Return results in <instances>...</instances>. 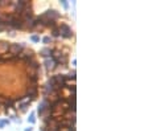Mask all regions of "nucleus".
Instances as JSON below:
<instances>
[{
  "mask_svg": "<svg viewBox=\"0 0 148 131\" xmlns=\"http://www.w3.org/2000/svg\"><path fill=\"white\" fill-rule=\"evenodd\" d=\"M45 131H58V130H45Z\"/></svg>",
  "mask_w": 148,
  "mask_h": 131,
  "instance_id": "15",
  "label": "nucleus"
},
{
  "mask_svg": "<svg viewBox=\"0 0 148 131\" xmlns=\"http://www.w3.org/2000/svg\"><path fill=\"white\" fill-rule=\"evenodd\" d=\"M52 36H53V37H58V36H60V29H58V27H56V28L52 29Z\"/></svg>",
  "mask_w": 148,
  "mask_h": 131,
  "instance_id": "7",
  "label": "nucleus"
},
{
  "mask_svg": "<svg viewBox=\"0 0 148 131\" xmlns=\"http://www.w3.org/2000/svg\"><path fill=\"white\" fill-rule=\"evenodd\" d=\"M17 57H18V58H21V60H24V61H27V62H31L32 60H34L33 50H32V49H27V48H25V49L23 50V52L18 54Z\"/></svg>",
  "mask_w": 148,
  "mask_h": 131,
  "instance_id": "2",
  "label": "nucleus"
},
{
  "mask_svg": "<svg viewBox=\"0 0 148 131\" xmlns=\"http://www.w3.org/2000/svg\"><path fill=\"white\" fill-rule=\"evenodd\" d=\"M58 29H60V36H61V37H64V38L73 37V31H71V28L68 24H61L58 27Z\"/></svg>",
  "mask_w": 148,
  "mask_h": 131,
  "instance_id": "1",
  "label": "nucleus"
},
{
  "mask_svg": "<svg viewBox=\"0 0 148 131\" xmlns=\"http://www.w3.org/2000/svg\"><path fill=\"white\" fill-rule=\"evenodd\" d=\"M44 43H45V44H49L50 43V41H52V37H49V36H46V37H44Z\"/></svg>",
  "mask_w": 148,
  "mask_h": 131,
  "instance_id": "10",
  "label": "nucleus"
},
{
  "mask_svg": "<svg viewBox=\"0 0 148 131\" xmlns=\"http://www.w3.org/2000/svg\"><path fill=\"white\" fill-rule=\"evenodd\" d=\"M32 41H34V43H38V41H40V37H38L37 34H34V36H32Z\"/></svg>",
  "mask_w": 148,
  "mask_h": 131,
  "instance_id": "11",
  "label": "nucleus"
},
{
  "mask_svg": "<svg viewBox=\"0 0 148 131\" xmlns=\"http://www.w3.org/2000/svg\"><path fill=\"white\" fill-rule=\"evenodd\" d=\"M8 50H9V43L0 41V56H1V54H5Z\"/></svg>",
  "mask_w": 148,
  "mask_h": 131,
  "instance_id": "6",
  "label": "nucleus"
},
{
  "mask_svg": "<svg viewBox=\"0 0 148 131\" xmlns=\"http://www.w3.org/2000/svg\"><path fill=\"white\" fill-rule=\"evenodd\" d=\"M61 3H62V5H64V8H65V10H68V8H69V4H68V1H66V0H62Z\"/></svg>",
  "mask_w": 148,
  "mask_h": 131,
  "instance_id": "12",
  "label": "nucleus"
},
{
  "mask_svg": "<svg viewBox=\"0 0 148 131\" xmlns=\"http://www.w3.org/2000/svg\"><path fill=\"white\" fill-rule=\"evenodd\" d=\"M44 65H45L46 70H54V69L57 68V64H56V61L53 60V57L44 60Z\"/></svg>",
  "mask_w": 148,
  "mask_h": 131,
  "instance_id": "4",
  "label": "nucleus"
},
{
  "mask_svg": "<svg viewBox=\"0 0 148 131\" xmlns=\"http://www.w3.org/2000/svg\"><path fill=\"white\" fill-rule=\"evenodd\" d=\"M4 29H7V28H5V27H4V25H0V32H3V31H4Z\"/></svg>",
  "mask_w": 148,
  "mask_h": 131,
  "instance_id": "13",
  "label": "nucleus"
},
{
  "mask_svg": "<svg viewBox=\"0 0 148 131\" xmlns=\"http://www.w3.org/2000/svg\"><path fill=\"white\" fill-rule=\"evenodd\" d=\"M32 130H33V128H32V127H28V128H25V131H32Z\"/></svg>",
  "mask_w": 148,
  "mask_h": 131,
  "instance_id": "14",
  "label": "nucleus"
},
{
  "mask_svg": "<svg viewBox=\"0 0 148 131\" xmlns=\"http://www.w3.org/2000/svg\"><path fill=\"white\" fill-rule=\"evenodd\" d=\"M8 123H9V121H8V119H5V121H0V127L3 128L4 126H5V125H8Z\"/></svg>",
  "mask_w": 148,
  "mask_h": 131,
  "instance_id": "8",
  "label": "nucleus"
},
{
  "mask_svg": "<svg viewBox=\"0 0 148 131\" xmlns=\"http://www.w3.org/2000/svg\"><path fill=\"white\" fill-rule=\"evenodd\" d=\"M42 16L45 17V19H49V20H57L60 17V13L57 12L56 10H48V11H45V12L42 13Z\"/></svg>",
  "mask_w": 148,
  "mask_h": 131,
  "instance_id": "3",
  "label": "nucleus"
},
{
  "mask_svg": "<svg viewBox=\"0 0 148 131\" xmlns=\"http://www.w3.org/2000/svg\"><path fill=\"white\" fill-rule=\"evenodd\" d=\"M53 52H54V50H53L52 48H42V49L40 50V56H42L44 58H50V57L53 56Z\"/></svg>",
  "mask_w": 148,
  "mask_h": 131,
  "instance_id": "5",
  "label": "nucleus"
},
{
  "mask_svg": "<svg viewBox=\"0 0 148 131\" xmlns=\"http://www.w3.org/2000/svg\"><path fill=\"white\" fill-rule=\"evenodd\" d=\"M28 121L31 122V123H34V122H36V118H34V114H31V117L28 118Z\"/></svg>",
  "mask_w": 148,
  "mask_h": 131,
  "instance_id": "9",
  "label": "nucleus"
}]
</instances>
